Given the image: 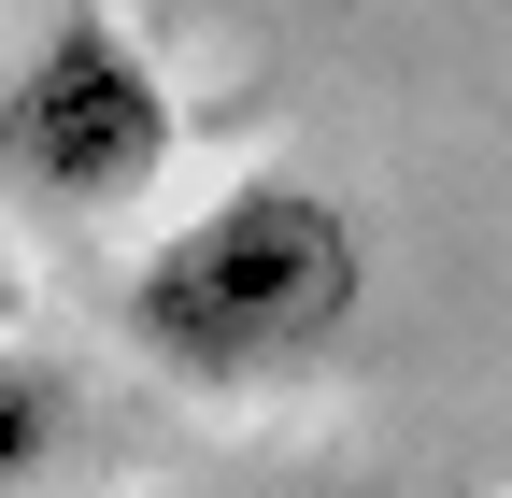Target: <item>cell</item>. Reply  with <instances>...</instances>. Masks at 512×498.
<instances>
[{
	"label": "cell",
	"mask_w": 512,
	"mask_h": 498,
	"mask_svg": "<svg viewBox=\"0 0 512 498\" xmlns=\"http://www.w3.org/2000/svg\"><path fill=\"white\" fill-rule=\"evenodd\" d=\"M114 314H128V356L171 370V385H214V399L299 385L370 314V228L313 171H242L128 257Z\"/></svg>",
	"instance_id": "obj_1"
},
{
	"label": "cell",
	"mask_w": 512,
	"mask_h": 498,
	"mask_svg": "<svg viewBox=\"0 0 512 498\" xmlns=\"http://www.w3.org/2000/svg\"><path fill=\"white\" fill-rule=\"evenodd\" d=\"M171 157H185V100L157 43L114 0H57L0 72V200L43 228H114L171 185Z\"/></svg>",
	"instance_id": "obj_2"
},
{
	"label": "cell",
	"mask_w": 512,
	"mask_h": 498,
	"mask_svg": "<svg viewBox=\"0 0 512 498\" xmlns=\"http://www.w3.org/2000/svg\"><path fill=\"white\" fill-rule=\"evenodd\" d=\"M57 470H72V370L0 342V498H43Z\"/></svg>",
	"instance_id": "obj_3"
},
{
	"label": "cell",
	"mask_w": 512,
	"mask_h": 498,
	"mask_svg": "<svg viewBox=\"0 0 512 498\" xmlns=\"http://www.w3.org/2000/svg\"><path fill=\"white\" fill-rule=\"evenodd\" d=\"M15 314H29V285H15V257H0V342H15Z\"/></svg>",
	"instance_id": "obj_4"
}]
</instances>
